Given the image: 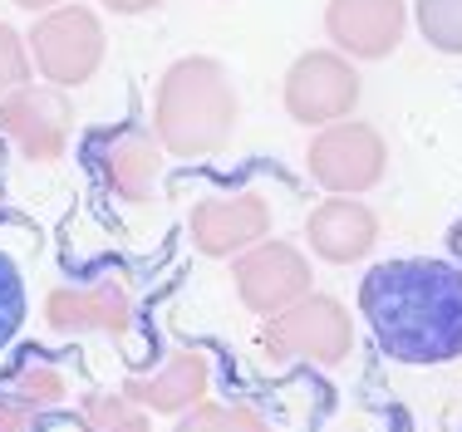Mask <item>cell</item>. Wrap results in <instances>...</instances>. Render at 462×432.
<instances>
[{"label":"cell","instance_id":"cell-1","mask_svg":"<svg viewBox=\"0 0 462 432\" xmlns=\"http://www.w3.org/2000/svg\"><path fill=\"white\" fill-rule=\"evenodd\" d=\"M359 305L383 354L403 363L462 359V271L448 261L403 256L374 265Z\"/></svg>","mask_w":462,"mask_h":432},{"label":"cell","instance_id":"cell-2","mask_svg":"<svg viewBox=\"0 0 462 432\" xmlns=\"http://www.w3.org/2000/svg\"><path fill=\"white\" fill-rule=\"evenodd\" d=\"M241 118V98L226 64L212 54H187L162 69L152 88V133L172 158H212L231 142Z\"/></svg>","mask_w":462,"mask_h":432},{"label":"cell","instance_id":"cell-3","mask_svg":"<svg viewBox=\"0 0 462 432\" xmlns=\"http://www.w3.org/2000/svg\"><path fill=\"white\" fill-rule=\"evenodd\" d=\"M349 349H355V319L335 295L320 290L271 315L261 329V354L271 363H325V369H335L349 359Z\"/></svg>","mask_w":462,"mask_h":432},{"label":"cell","instance_id":"cell-4","mask_svg":"<svg viewBox=\"0 0 462 432\" xmlns=\"http://www.w3.org/2000/svg\"><path fill=\"white\" fill-rule=\"evenodd\" d=\"M30 64L35 74L54 88H79L98 74L108 54V35H104V20L94 15L89 5H60V10H45V15L30 25Z\"/></svg>","mask_w":462,"mask_h":432},{"label":"cell","instance_id":"cell-5","mask_svg":"<svg viewBox=\"0 0 462 432\" xmlns=\"http://www.w3.org/2000/svg\"><path fill=\"white\" fill-rule=\"evenodd\" d=\"M305 168L325 187L329 197H359L383 182L389 172V142L374 124L345 118V124L315 128L310 148H305Z\"/></svg>","mask_w":462,"mask_h":432},{"label":"cell","instance_id":"cell-6","mask_svg":"<svg viewBox=\"0 0 462 432\" xmlns=\"http://www.w3.org/2000/svg\"><path fill=\"white\" fill-rule=\"evenodd\" d=\"M359 88L365 84H359L355 60H345L339 50H305L285 69L281 98H285V114L300 128H329L355 118Z\"/></svg>","mask_w":462,"mask_h":432},{"label":"cell","instance_id":"cell-7","mask_svg":"<svg viewBox=\"0 0 462 432\" xmlns=\"http://www.w3.org/2000/svg\"><path fill=\"white\" fill-rule=\"evenodd\" d=\"M0 133L30 162H60L74 138V98L54 84H20L0 94Z\"/></svg>","mask_w":462,"mask_h":432},{"label":"cell","instance_id":"cell-8","mask_svg":"<svg viewBox=\"0 0 462 432\" xmlns=\"http://www.w3.org/2000/svg\"><path fill=\"white\" fill-rule=\"evenodd\" d=\"M231 285H236V300L251 309V315L271 319L281 309H291L295 300L315 290V271H310V256L291 241H261V246L241 251L231 261Z\"/></svg>","mask_w":462,"mask_h":432},{"label":"cell","instance_id":"cell-9","mask_svg":"<svg viewBox=\"0 0 462 432\" xmlns=\"http://www.w3.org/2000/svg\"><path fill=\"white\" fill-rule=\"evenodd\" d=\"M45 325L54 335H114L124 339L138 319V295L124 275H98V280H84V285H54L40 305Z\"/></svg>","mask_w":462,"mask_h":432},{"label":"cell","instance_id":"cell-10","mask_svg":"<svg viewBox=\"0 0 462 432\" xmlns=\"http://www.w3.org/2000/svg\"><path fill=\"white\" fill-rule=\"evenodd\" d=\"M271 236V202L261 192H217L192 207V246L212 261H236Z\"/></svg>","mask_w":462,"mask_h":432},{"label":"cell","instance_id":"cell-11","mask_svg":"<svg viewBox=\"0 0 462 432\" xmlns=\"http://www.w3.org/2000/svg\"><path fill=\"white\" fill-rule=\"evenodd\" d=\"M409 30V0H329L325 35L345 60H389Z\"/></svg>","mask_w":462,"mask_h":432},{"label":"cell","instance_id":"cell-12","mask_svg":"<svg viewBox=\"0 0 462 432\" xmlns=\"http://www.w3.org/2000/svg\"><path fill=\"white\" fill-rule=\"evenodd\" d=\"M212 389V363L197 349H168L152 369H138L124 379V393L138 408H148L152 418H182L187 408H197Z\"/></svg>","mask_w":462,"mask_h":432},{"label":"cell","instance_id":"cell-13","mask_svg":"<svg viewBox=\"0 0 462 432\" xmlns=\"http://www.w3.org/2000/svg\"><path fill=\"white\" fill-rule=\"evenodd\" d=\"M94 168L104 177V187L118 197V202H152L158 192V177H162V142L158 133H143V128H118L104 133L94 142Z\"/></svg>","mask_w":462,"mask_h":432},{"label":"cell","instance_id":"cell-14","mask_svg":"<svg viewBox=\"0 0 462 432\" xmlns=\"http://www.w3.org/2000/svg\"><path fill=\"white\" fill-rule=\"evenodd\" d=\"M305 241L310 251L329 265H355L379 246V216L359 197H325L305 216Z\"/></svg>","mask_w":462,"mask_h":432},{"label":"cell","instance_id":"cell-15","mask_svg":"<svg viewBox=\"0 0 462 432\" xmlns=\"http://www.w3.org/2000/svg\"><path fill=\"white\" fill-rule=\"evenodd\" d=\"M79 432H152V413L138 408L124 389L118 393L98 389V393H84L79 403Z\"/></svg>","mask_w":462,"mask_h":432},{"label":"cell","instance_id":"cell-16","mask_svg":"<svg viewBox=\"0 0 462 432\" xmlns=\"http://www.w3.org/2000/svg\"><path fill=\"white\" fill-rule=\"evenodd\" d=\"M172 432H271V423L246 403H212V398H202L197 408H187L178 418Z\"/></svg>","mask_w":462,"mask_h":432},{"label":"cell","instance_id":"cell-17","mask_svg":"<svg viewBox=\"0 0 462 432\" xmlns=\"http://www.w3.org/2000/svg\"><path fill=\"white\" fill-rule=\"evenodd\" d=\"M10 393H15L20 403H30L35 413H50V408H60L64 398H69V379L45 359H25L15 369V379H10Z\"/></svg>","mask_w":462,"mask_h":432},{"label":"cell","instance_id":"cell-18","mask_svg":"<svg viewBox=\"0 0 462 432\" xmlns=\"http://www.w3.org/2000/svg\"><path fill=\"white\" fill-rule=\"evenodd\" d=\"M413 25L438 54H462V0H413Z\"/></svg>","mask_w":462,"mask_h":432},{"label":"cell","instance_id":"cell-19","mask_svg":"<svg viewBox=\"0 0 462 432\" xmlns=\"http://www.w3.org/2000/svg\"><path fill=\"white\" fill-rule=\"evenodd\" d=\"M20 319H25V280H20L15 261L0 256V349L20 335Z\"/></svg>","mask_w":462,"mask_h":432},{"label":"cell","instance_id":"cell-20","mask_svg":"<svg viewBox=\"0 0 462 432\" xmlns=\"http://www.w3.org/2000/svg\"><path fill=\"white\" fill-rule=\"evenodd\" d=\"M30 74H35V64H30L25 35H20L15 25H5V20H0V94L30 84Z\"/></svg>","mask_w":462,"mask_h":432},{"label":"cell","instance_id":"cell-21","mask_svg":"<svg viewBox=\"0 0 462 432\" xmlns=\"http://www.w3.org/2000/svg\"><path fill=\"white\" fill-rule=\"evenodd\" d=\"M40 413L30 403H20L15 393H0V432H35Z\"/></svg>","mask_w":462,"mask_h":432},{"label":"cell","instance_id":"cell-22","mask_svg":"<svg viewBox=\"0 0 462 432\" xmlns=\"http://www.w3.org/2000/svg\"><path fill=\"white\" fill-rule=\"evenodd\" d=\"M104 10H114V15H143V10L162 5V0H98Z\"/></svg>","mask_w":462,"mask_h":432},{"label":"cell","instance_id":"cell-23","mask_svg":"<svg viewBox=\"0 0 462 432\" xmlns=\"http://www.w3.org/2000/svg\"><path fill=\"white\" fill-rule=\"evenodd\" d=\"M20 10H35V15H45V10H60V5H74V0H15Z\"/></svg>","mask_w":462,"mask_h":432}]
</instances>
